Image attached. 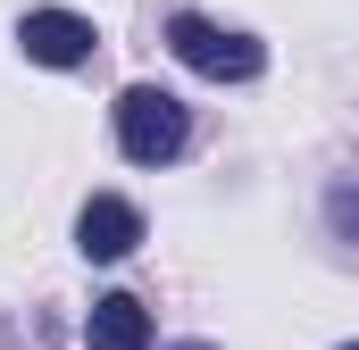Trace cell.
<instances>
[{"label":"cell","instance_id":"4","mask_svg":"<svg viewBox=\"0 0 359 350\" xmlns=\"http://www.w3.org/2000/svg\"><path fill=\"white\" fill-rule=\"evenodd\" d=\"M76 242H84V259H126L142 242V217L100 192V200H84V217H76Z\"/></svg>","mask_w":359,"mask_h":350},{"label":"cell","instance_id":"7","mask_svg":"<svg viewBox=\"0 0 359 350\" xmlns=\"http://www.w3.org/2000/svg\"><path fill=\"white\" fill-rule=\"evenodd\" d=\"M184 350H209V342H184Z\"/></svg>","mask_w":359,"mask_h":350},{"label":"cell","instance_id":"2","mask_svg":"<svg viewBox=\"0 0 359 350\" xmlns=\"http://www.w3.org/2000/svg\"><path fill=\"white\" fill-rule=\"evenodd\" d=\"M168 50H176L192 76H209V84H251L259 59H268L251 34H226V25H209V17H192V8L168 25Z\"/></svg>","mask_w":359,"mask_h":350},{"label":"cell","instance_id":"6","mask_svg":"<svg viewBox=\"0 0 359 350\" xmlns=\"http://www.w3.org/2000/svg\"><path fill=\"white\" fill-rule=\"evenodd\" d=\"M334 225H343V234H359V192H334Z\"/></svg>","mask_w":359,"mask_h":350},{"label":"cell","instance_id":"5","mask_svg":"<svg viewBox=\"0 0 359 350\" xmlns=\"http://www.w3.org/2000/svg\"><path fill=\"white\" fill-rule=\"evenodd\" d=\"M84 342H92V350H151V309H142L134 292H109V300H92Z\"/></svg>","mask_w":359,"mask_h":350},{"label":"cell","instance_id":"1","mask_svg":"<svg viewBox=\"0 0 359 350\" xmlns=\"http://www.w3.org/2000/svg\"><path fill=\"white\" fill-rule=\"evenodd\" d=\"M117 150L134 167H168L184 150V100L159 84H126L117 92Z\"/></svg>","mask_w":359,"mask_h":350},{"label":"cell","instance_id":"3","mask_svg":"<svg viewBox=\"0 0 359 350\" xmlns=\"http://www.w3.org/2000/svg\"><path fill=\"white\" fill-rule=\"evenodd\" d=\"M17 42H25V59L34 67H84L92 59V17H67V8H34L25 25H17Z\"/></svg>","mask_w":359,"mask_h":350},{"label":"cell","instance_id":"8","mask_svg":"<svg viewBox=\"0 0 359 350\" xmlns=\"http://www.w3.org/2000/svg\"><path fill=\"white\" fill-rule=\"evenodd\" d=\"M343 350H359V342H343Z\"/></svg>","mask_w":359,"mask_h":350}]
</instances>
